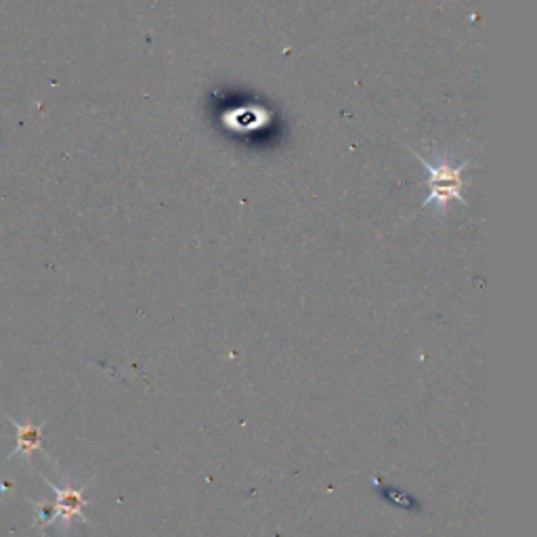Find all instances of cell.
Wrapping results in <instances>:
<instances>
[{
    "label": "cell",
    "instance_id": "1",
    "mask_svg": "<svg viewBox=\"0 0 537 537\" xmlns=\"http://www.w3.org/2000/svg\"><path fill=\"white\" fill-rule=\"evenodd\" d=\"M416 158L428 170V198L422 202V208L435 204L437 210L445 214L451 202H460L462 206H468L466 198L462 196V187L466 185L462 173L470 164V160L454 164L451 156L443 154H437L435 160H428L420 154H416Z\"/></svg>",
    "mask_w": 537,
    "mask_h": 537
},
{
    "label": "cell",
    "instance_id": "2",
    "mask_svg": "<svg viewBox=\"0 0 537 537\" xmlns=\"http://www.w3.org/2000/svg\"><path fill=\"white\" fill-rule=\"evenodd\" d=\"M271 116L267 114L265 107H238V110H231L229 114H225V124L233 131L238 133H252L259 131V128H265L267 120Z\"/></svg>",
    "mask_w": 537,
    "mask_h": 537
},
{
    "label": "cell",
    "instance_id": "3",
    "mask_svg": "<svg viewBox=\"0 0 537 537\" xmlns=\"http://www.w3.org/2000/svg\"><path fill=\"white\" fill-rule=\"evenodd\" d=\"M9 422L17 428V447L13 454L9 456V460L24 456L28 462L32 458V451L40 449V437H42V426L34 424L32 420H26V424H19L17 420L9 418Z\"/></svg>",
    "mask_w": 537,
    "mask_h": 537
},
{
    "label": "cell",
    "instance_id": "4",
    "mask_svg": "<svg viewBox=\"0 0 537 537\" xmlns=\"http://www.w3.org/2000/svg\"><path fill=\"white\" fill-rule=\"evenodd\" d=\"M57 491V504H55V512H53V521L55 519H61L63 523H68L72 517H76V514H80V508H82V498L80 493L66 487V489H59V487H53Z\"/></svg>",
    "mask_w": 537,
    "mask_h": 537
}]
</instances>
